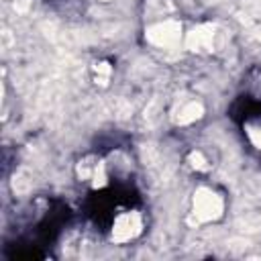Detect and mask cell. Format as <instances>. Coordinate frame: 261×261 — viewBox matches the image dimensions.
<instances>
[{
  "label": "cell",
  "mask_w": 261,
  "mask_h": 261,
  "mask_svg": "<svg viewBox=\"0 0 261 261\" xmlns=\"http://www.w3.org/2000/svg\"><path fill=\"white\" fill-rule=\"evenodd\" d=\"M245 130H247L249 141H251L257 149H261V124H247Z\"/></svg>",
  "instance_id": "52a82bcc"
},
{
  "label": "cell",
  "mask_w": 261,
  "mask_h": 261,
  "mask_svg": "<svg viewBox=\"0 0 261 261\" xmlns=\"http://www.w3.org/2000/svg\"><path fill=\"white\" fill-rule=\"evenodd\" d=\"M141 230H143V216L135 210L133 212L128 210L114 218L110 237L114 243H128L133 239H137L141 234Z\"/></svg>",
  "instance_id": "3957f363"
},
{
  "label": "cell",
  "mask_w": 261,
  "mask_h": 261,
  "mask_svg": "<svg viewBox=\"0 0 261 261\" xmlns=\"http://www.w3.org/2000/svg\"><path fill=\"white\" fill-rule=\"evenodd\" d=\"M110 75H112V67H110V63L100 61V63L94 65V80H96V84L106 86V84L110 82Z\"/></svg>",
  "instance_id": "8992f818"
},
{
  "label": "cell",
  "mask_w": 261,
  "mask_h": 261,
  "mask_svg": "<svg viewBox=\"0 0 261 261\" xmlns=\"http://www.w3.org/2000/svg\"><path fill=\"white\" fill-rule=\"evenodd\" d=\"M145 37L151 45H155L159 49H173V47H177V43L181 39V24L177 20L155 22V24L147 27Z\"/></svg>",
  "instance_id": "7a4b0ae2"
},
{
  "label": "cell",
  "mask_w": 261,
  "mask_h": 261,
  "mask_svg": "<svg viewBox=\"0 0 261 261\" xmlns=\"http://www.w3.org/2000/svg\"><path fill=\"white\" fill-rule=\"evenodd\" d=\"M214 35H216L214 33V24H198L190 33H186L184 45L190 51L206 53V51L214 49Z\"/></svg>",
  "instance_id": "277c9868"
},
{
  "label": "cell",
  "mask_w": 261,
  "mask_h": 261,
  "mask_svg": "<svg viewBox=\"0 0 261 261\" xmlns=\"http://www.w3.org/2000/svg\"><path fill=\"white\" fill-rule=\"evenodd\" d=\"M188 161H190V165H192L194 169H198V171H202V169L208 167V165H206V159H204V155H202L200 151H192L190 157H188Z\"/></svg>",
  "instance_id": "ba28073f"
},
{
  "label": "cell",
  "mask_w": 261,
  "mask_h": 261,
  "mask_svg": "<svg viewBox=\"0 0 261 261\" xmlns=\"http://www.w3.org/2000/svg\"><path fill=\"white\" fill-rule=\"evenodd\" d=\"M224 212V200L212 188H198L192 196V214L198 222H212L218 220Z\"/></svg>",
  "instance_id": "6da1fadb"
},
{
  "label": "cell",
  "mask_w": 261,
  "mask_h": 261,
  "mask_svg": "<svg viewBox=\"0 0 261 261\" xmlns=\"http://www.w3.org/2000/svg\"><path fill=\"white\" fill-rule=\"evenodd\" d=\"M202 114H204L202 102L190 100V102L181 104L179 110L175 112V122H177V124H192V122H196L198 118H202Z\"/></svg>",
  "instance_id": "5b68a950"
}]
</instances>
